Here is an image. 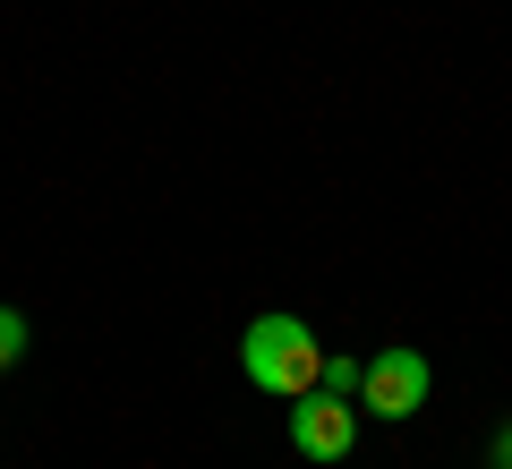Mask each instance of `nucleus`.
<instances>
[{
  "label": "nucleus",
  "instance_id": "nucleus-6",
  "mask_svg": "<svg viewBox=\"0 0 512 469\" xmlns=\"http://www.w3.org/2000/svg\"><path fill=\"white\" fill-rule=\"evenodd\" d=\"M495 469H512V427H504V435H495Z\"/></svg>",
  "mask_w": 512,
  "mask_h": 469
},
{
  "label": "nucleus",
  "instance_id": "nucleus-1",
  "mask_svg": "<svg viewBox=\"0 0 512 469\" xmlns=\"http://www.w3.org/2000/svg\"><path fill=\"white\" fill-rule=\"evenodd\" d=\"M239 367H248L256 393H274V401H299L325 384V342H316L299 316H256L248 333H239Z\"/></svg>",
  "mask_w": 512,
  "mask_h": 469
},
{
  "label": "nucleus",
  "instance_id": "nucleus-4",
  "mask_svg": "<svg viewBox=\"0 0 512 469\" xmlns=\"http://www.w3.org/2000/svg\"><path fill=\"white\" fill-rule=\"evenodd\" d=\"M359 376H367V359H333V350H325V393L359 401Z\"/></svg>",
  "mask_w": 512,
  "mask_h": 469
},
{
  "label": "nucleus",
  "instance_id": "nucleus-2",
  "mask_svg": "<svg viewBox=\"0 0 512 469\" xmlns=\"http://www.w3.org/2000/svg\"><path fill=\"white\" fill-rule=\"evenodd\" d=\"M350 444H359V401L325 393V384L291 401V452H299V461L333 469V461H350Z\"/></svg>",
  "mask_w": 512,
  "mask_h": 469
},
{
  "label": "nucleus",
  "instance_id": "nucleus-3",
  "mask_svg": "<svg viewBox=\"0 0 512 469\" xmlns=\"http://www.w3.org/2000/svg\"><path fill=\"white\" fill-rule=\"evenodd\" d=\"M427 359L419 350H376V359H367V376H359V410H376V418H393V427H402V418H419L427 410Z\"/></svg>",
  "mask_w": 512,
  "mask_h": 469
},
{
  "label": "nucleus",
  "instance_id": "nucleus-5",
  "mask_svg": "<svg viewBox=\"0 0 512 469\" xmlns=\"http://www.w3.org/2000/svg\"><path fill=\"white\" fill-rule=\"evenodd\" d=\"M18 359H26V316L0 307V367H18Z\"/></svg>",
  "mask_w": 512,
  "mask_h": 469
}]
</instances>
